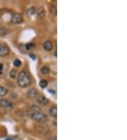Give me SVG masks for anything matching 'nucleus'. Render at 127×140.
<instances>
[{
  "mask_svg": "<svg viewBox=\"0 0 127 140\" xmlns=\"http://www.w3.org/2000/svg\"><path fill=\"white\" fill-rule=\"evenodd\" d=\"M17 82L20 87L21 88L27 87L31 83V79H30L29 74L26 71H24V70L21 71L18 74Z\"/></svg>",
  "mask_w": 127,
  "mask_h": 140,
  "instance_id": "nucleus-1",
  "label": "nucleus"
},
{
  "mask_svg": "<svg viewBox=\"0 0 127 140\" xmlns=\"http://www.w3.org/2000/svg\"><path fill=\"white\" fill-rule=\"evenodd\" d=\"M31 118L37 122H45L47 120V116L42 112L37 111L31 114Z\"/></svg>",
  "mask_w": 127,
  "mask_h": 140,
  "instance_id": "nucleus-2",
  "label": "nucleus"
},
{
  "mask_svg": "<svg viewBox=\"0 0 127 140\" xmlns=\"http://www.w3.org/2000/svg\"><path fill=\"white\" fill-rule=\"evenodd\" d=\"M23 20V19L22 14H21L20 13H15L11 17V23L12 24H19L22 22Z\"/></svg>",
  "mask_w": 127,
  "mask_h": 140,
  "instance_id": "nucleus-3",
  "label": "nucleus"
},
{
  "mask_svg": "<svg viewBox=\"0 0 127 140\" xmlns=\"http://www.w3.org/2000/svg\"><path fill=\"white\" fill-rule=\"evenodd\" d=\"M0 106L2 108H4L5 109H8V110H11L13 108L14 105L11 103L10 101H8L6 99H1L0 101Z\"/></svg>",
  "mask_w": 127,
  "mask_h": 140,
  "instance_id": "nucleus-4",
  "label": "nucleus"
},
{
  "mask_svg": "<svg viewBox=\"0 0 127 140\" xmlns=\"http://www.w3.org/2000/svg\"><path fill=\"white\" fill-rule=\"evenodd\" d=\"M9 53V48L7 45H0V57H4L8 55Z\"/></svg>",
  "mask_w": 127,
  "mask_h": 140,
  "instance_id": "nucleus-5",
  "label": "nucleus"
},
{
  "mask_svg": "<svg viewBox=\"0 0 127 140\" xmlns=\"http://www.w3.org/2000/svg\"><path fill=\"white\" fill-rule=\"evenodd\" d=\"M44 49L47 51H52L54 48V44L51 40H47L43 44Z\"/></svg>",
  "mask_w": 127,
  "mask_h": 140,
  "instance_id": "nucleus-6",
  "label": "nucleus"
},
{
  "mask_svg": "<svg viewBox=\"0 0 127 140\" xmlns=\"http://www.w3.org/2000/svg\"><path fill=\"white\" fill-rule=\"evenodd\" d=\"M37 102L42 105H46L49 103L48 99H47L45 96H40L37 98Z\"/></svg>",
  "mask_w": 127,
  "mask_h": 140,
  "instance_id": "nucleus-7",
  "label": "nucleus"
},
{
  "mask_svg": "<svg viewBox=\"0 0 127 140\" xmlns=\"http://www.w3.org/2000/svg\"><path fill=\"white\" fill-rule=\"evenodd\" d=\"M27 95H28V96L29 98H34L37 97V90L35 89H31L30 90L28 91Z\"/></svg>",
  "mask_w": 127,
  "mask_h": 140,
  "instance_id": "nucleus-8",
  "label": "nucleus"
},
{
  "mask_svg": "<svg viewBox=\"0 0 127 140\" xmlns=\"http://www.w3.org/2000/svg\"><path fill=\"white\" fill-rule=\"evenodd\" d=\"M50 114L54 118H56L57 117V105H53L50 108Z\"/></svg>",
  "mask_w": 127,
  "mask_h": 140,
  "instance_id": "nucleus-9",
  "label": "nucleus"
},
{
  "mask_svg": "<svg viewBox=\"0 0 127 140\" xmlns=\"http://www.w3.org/2000/svg\"><path fill=\"white\" fill-rule=\"evenodd\" d=\"M50 68L48 66H44L41 68V72H42V74H44V75L48 74L50 73Z\"/></svg>",
  "mask_w": 127,
  "mask_h": 140,
  "instance_id": "nucleus-10",
  "label": "nucleus"
},
{
  "mask_svg": "<svg viewBox=\"0 0 127 140\" xmlns=\"http://www.w3.org/2000/svg\"><path fill=\"white\" fill-rule=\"evenodd\" d=\"M39 85H40V86L41 88L45 89V88H46V87L47 86V85H48V82H47V80H45V79H42L41 81H40Z\"/></svg>",
  "mask_w": 127,
  "mask_h": 140,
  "instance_id": "nucleus-11",
  "label": "nucleus"
},
{
  "mask_svg": "<svg viewBox=\"0 0 127 140\" xmlns=\"http://www.w3.org/2000/svg\"><path fill=\"white\" fill-rule=\"evenodd\" d=\"M24 47H25V49L26 51H30L35 47V45L33 43H28V44L24 45Z\"/></svg>",
  "mask_w": 127,
  "mask_h": 140,
  "instance_id": "nucleus-12",
  "label": "nucleus"
},
{
  "mask_svg": "<svg viewBox=\"0 0 127 140\" xmlns=\"http://www.w3.org/2000/svg\"><path fill=\"white\" fill-rule=\"evenodd\" d=\"M8 93V90L6 88L3 87V86H0V96H4L5 95H7Z\"/></svg>",
  "mask_w": 127,
  "mask_h": 140,
  "instance_id": "nucleus-13",
  "label": "nucleus"
},
{
  "mask_svg": "<svg viewBox=\"0 0 127 140\" xmlns=\"http://www.w3.org/2000/svg\"><path fill=\"white\" fill-rule=\"evenodd\" d=\"M35 13H36V9L35 7H31L28 11V14L29 16H33L35 14Z\"/></svg>",
  "mask_w": 127,
  "mask_h": 140,
  "instance_id": "nucleus-14",
  "label": "nucleus"
},
{
  "mask_svg": "<svg viewBox=\"0 0 127 140\" xmlns=\"http://www.w3.org/2000/svg\"><path fill=\"white\" fill-rule=\"evenodd\" d=\"M50 11L51 12V14H57V7L55 5H52L50 7Z\"/></svg>",
  "mask_w": 127,
  "mask_h": 140,
  "instance_id": "nucleus-15",
  "label": "nucleus"
},
{
  "mask_svg": "<svg viewBox=\"0 0 127 140\" xmlns=\"http://www.w3.org/2000/svg\"><path fill=\"white\" fill-rule=\"evenodd\" d=\"M7 30L6 28H0V36H6L7 35Z\"/></svg>",
  "mask_w": 127,
  "mask_h": 140,
  "instance_id": "nucleus-16",
  "label": "nucleus"
},
{
  "mask_svg": "<svg viewBox=\"0 0 127 140\" xmlns=\"http://www.w3.org/2000/svg\"><path fill=\"white\" fill-rule=\"evenodd\" d=\"M14 65L16 67H18V66H20L21 65V60H19L18 59H16L14 60Z\"/></svg>",
  "mask_w": 127,
  "mask_h": 140,
  "instance_id": "nucleus-17",
  "label": "nucleus"
},
{
  "mask_svg": "<svg viewBox=\"0 0 127 140\" xmlns=\"http://www.w3.org/2000/svg\"><path fill=\"white\" fill-rule=\"evenodd\" d=\"M16 71L14 70V69L11 70V72H10V74H9V76H10V77H11V79H14L16 77Z\"/></svg>",
  "mask_w": 127,
  "mask_h": 140,
  "instance_id": "nucleus-18",
  "label": "nucleus"
},
{
  "mask_svg": "<svg viewBox=\"0 0 127 140\" xmlns=\"http://www.w3.org/2000/svg\"><path fill=\"white\" fill-rule=\"evenodd\" d=\"M30 110L32 111H33V112H37V111H40L39 107H37L36 105H33V106L30 108Z\"/></svg>",
  "mask_w": 127,
  "mask_h": 140,
  "instance_id": "nucleus-19",
  "label": "nucleus"
},
{
  "mask_svg": "<svg viewBox=\"0 0 127 140\" xmlns=\"http://www.w3.org/2000/svg\"><path fill=\"white\" fill-rule=\"evenodd\" d=\"M2 70H3V65L0 64V74L2 73Z\"/></svg>",
  "mask_w": 127,
  "mask_h": 140,
  "instance_id": "nucleus-20",
  "label": "nucleus"
},
{
  "mask_svg": "<svg viewBox=\"0 0 127 140\" xmlns=\"http://www.w3.org/2000/svg\"><path fill=\"white\" fill-rule=\"evenodd\" d=\"M49 140H57V137H51Z\"/></svg>",
  "mask_w": 127,
  "mask_h": 140,
  "instance_id": "nucleus-21",
  "label": "nucleus"
}]
</instances>
